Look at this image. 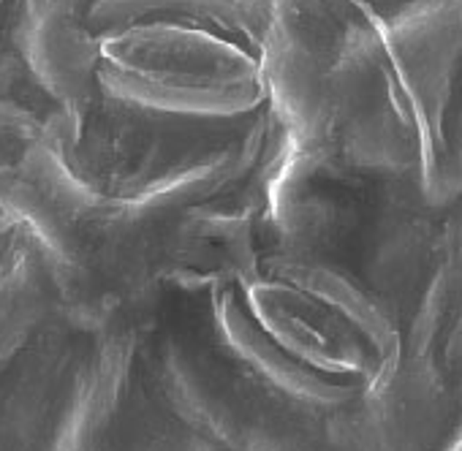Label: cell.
Instances as JSON below:
<instances>
[{
  "instance_id": "obj_1",
  "label": "cell",
  "mask_w": 462,
  "mask_h": 451,
  "mask_svg": "<svg viewBox=\"0 0 462 451\" xmlns=\"http://www.w3.org/2000/svg\"><path fill=\"white\" fill-rule=\"evenodd\" d=\"M101 79L136 104L188 117L245 115L267 96L256 58L188 25L125 28L101 55Z\"/></svg>"
},
{
  "instance_id": "obj_2",
  "label": "cell",
  "mask_w": 462,
  "mask_h": 451,
  "mask_svg": "<svg viewBox=\"0 0 462 451\" xmlns=\"http://www.w3.org/2000/svg\"><path fill=\"white\" fill-rule=\"evenodd\" d=\"M267 0H98L90 23L104 33L150 25H188L251 44L262 52L267 39Z\"/></svg>"
},
{
  "instance_id": "obj_3",
  "label": "cell",
  "mask_w": 462,
  "mask_h": 451,
  "mask_svg": "<svg viewBox=\"0 0 462 451\" xmlns=\"http://www.w3.org/2000/svg\"><path fill=\"white\" fill-rule=\"evenodd\" d=\"M359 4H365V0H359Z\"/></svg>"
}]
</instances>
